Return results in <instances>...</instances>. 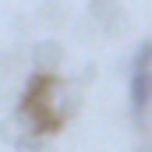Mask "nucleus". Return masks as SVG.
<instances>
[{
  "mask_svg": "<svg viewBox=\"0 0 152 152\" xmlns=\"http://www.w3.org/2000/svg\"><path fill=\"white\" fill-rule=\"evenodd\" d=\"M127 103L131 113H145L152 103V71H131V85H127Z\"/></svg>",
  "mask_w": 152,
  "mask_h": 152,
  "instance_id": "1",
  "label": "nucleus"
},
{
  "mask_svg": "<svg viewBox=\"0 0 152 152\" xmlns=\"http://www.w3.org/2000/svg\"><path fill=\"white\" fill-rule=\"evenodd\" d=\"M131 71H152V39L138 42V50H134V60H131Z\"/></svg>",
  "mask_w": 152,
  "mask_h": 152,
  "instance_id": "2",
  "label": "nucleus"
}]
</instances>
